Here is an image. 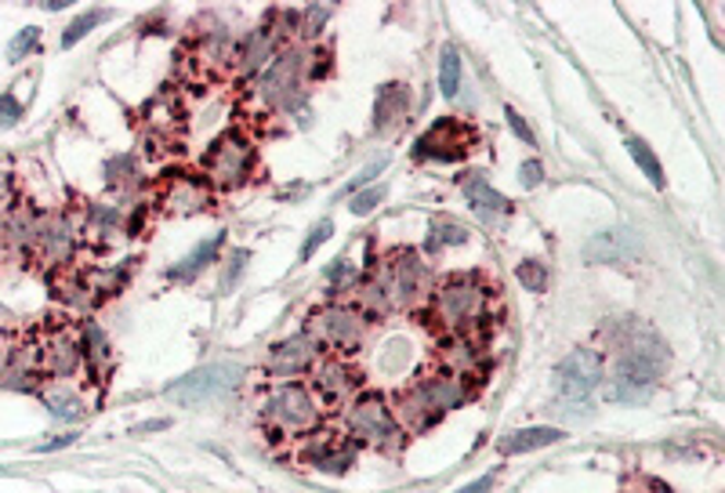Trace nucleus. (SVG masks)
Wrapping results in <instances>:
<instances>
[{
  "label": "nucleus",
  "instance_id": "obj_1",
  "mask_svg": "<svg viewBox=\"0 0 725 493\" xmlns=\"http://www.w3.org/2000/svg\"><path fill=\"white\" fill-rule=\"evenodd\" d=\"M258 164L255 142L247 139L244 131H225L211 142V149L200 160V175L211 189H239L244 181H250Z\"/></svg>",
  "mask_w": 725,
  "mask_h": 493
},
{
  "label": "nucleus",
  "instance_id": "obj_2",
  "mask_svg": "<svg viewBox=\"0 0 725 493\" xmlns=\"http://www.w3.org/2000/svg\"><path fill=\"white\" fill-rule=\"evenodd\" d=\"M308 62H313V55H305L297 48H283L255 77V84H250V102H255L258 109H291L297 91H302V84H305Z\"/></svg>",
  "mask_w": 725,
  "mask_h": 493
},
{
  "label": "nucleus",
  "instance_id": "obj_3",
  "mask_svg": "<svg viewBox=\"0 0 725 493\" xmlns=\"http://www.w3.org/2000/svg\"><path fill=\"white\" fill-rule=\"evenodd\" d=\"M613 345H617V366L613 371L628 374V377H639V382L657 388V382L667 371V363H671V355H667V345L657 334H653L650 327L628 324L620 334H613Z\"/></svg>",
  "mask_w": 725,
  "mask_h": 493
},
{
  "label": "nucleus",
  "instance_id": "obj_4",
  "mask_svg": "<svg viewBox=\"0 0 725 493\" xmlns=\"http://www.w3.org/2000/svg\"><path fill=\"white\" fill-rule=\"evenodd\" d=\"M344 432H349L352 443L374 446V450H396L402 439V429L393 414V407L374 392H363L352 399L349 410H344Z\"/></svg>",
  "mask_w": 725,
  "mask_h": 493
},
{
  "label": "nucleus",
  "instance_id": "obj_5",
  "mask_svg": "<svg viewBox=\"0 0 725 493\" xmlns=\"http://www.w3.org/2000/svg\"><path fill=\"white\" fill-rule=\"evenodd\" d=\"M261 418L276 435H305L319 424V399L305 385H280L265 399Z\"/></svg>",
  "mask_w": 725,
  "mask_h": 493
},
{
  "label": "nucleus",
  "instance_id": "obj_6",
  "mask_svg": "<svg viewBox=\"0 0 725 493\" xmlns=\"http://www.w3.org/2000/svg\"><path fill=\"white\" fill-rule=\"evenodd\" d=\"M305 334L316 341L319 352L341 355V360H344V355L363 345V338H366V319L355 313V308H349V305L330 302V305L316 308V313L308 316V330H305Z\"/></svg>",
  "mask_w": 725,
  "mask_h": 493
},
{
  "label": "nucleus",
  "instance_id": "obj_7",
  "mask_svg": "<svg viewBox=\"0 0 725 493\" xmlns=\"http://www.w3.org/2000/svg\"><path fill=\"white\" fill-rule=\"evenodd\" d=\"M374 280L382 283V291H385V297H388V305L393 308H413V305H421V302H429V291H432V283H429V266L413 255V250H393L388 255V261H385V269L382 272H374Z\"/></svg>",
  "mask_w": 725,
  "mask_h": 493
},
{
  "label": "nucleus",
  "instance_id": "obj_8",
  "mask_svg": "<svg viewBox=\"0 0 725 493\" xmlns=\"http://www.w3.org/2000/svg\"><path fill=\"white\" fill-rule=\"evenodd\" d=\"M239 377H244V371H239L236 363L200 366V371L178 377V382L167 388V399H171L175 407H186V410L222 403L225 396H233V388L239 385Z\"/></svg>",
  "mask_w": 725,
  "mask_h": 493
},
{
  "label": "nucleus",
  "instance_id": "obj_9",
  "mask_svg": "<svg viewBox=\"0 0 725 493\" xmlns=\"http://www.w3.org/2000/svg\"><path fill=\"white\" fill-rule=\"evenodd\" d=\"M432 313L443 327L465 330L487 316V286L476 277H454L432 294Z\"/></svg>",
  "mask_w": 725,
  "mask_h": 493
},
{
  "label": "nucleus",
  "instance_id": "obj_10",
  "mask_svg": "<svg viewBox=\"0 0 725 493\" xmlns=\"http://www.w3.org/2000/svg\"><path fill=\"white\" fill-rule=\"evenodd\" d=\"M603 377H606L603 355L595 349H573L566 360L556 366V374H551V388H556L559 399L581 403V399H588L595 388L603 385Z\"/></svg>",
  "mask_w": 725,
  "mask_h": 493
},
{
  "label": "nucleus",
  "instance_id": "obj_11",
  "mask_svg": "<svg viewBox=\"0 0 725 493\" xmlns=\"http://www.w3.org/2000/svg\"><path fill=\"white\" fill-rule=\"evenodd\" d=\"M33 349H37V374H48L55 382H66L84 363V345L69 327H51L40 341H33Z\"/></svg>",
  "mask_w": 725,
  "mask_h": 493
},
{
  "label": "nucleus",
  "instance_id": "obj_12",
  "mask_svg": "<svg viewBox=\"0 0 725 493\" xmlns=\"http://www.w3.org/2000/svg\"><path fill=\"white\" fill-rule=\"evenodd\" d=\"M471 145V128H465L461 120H440L432 124L429 131L413 142V160H440V164H454V160H465Z\"/></svg>",
  "mask_w": 725,
  "mask_h": 493
},
{
  "label": "nucleus",
  "instance_id": "obj_13",
  "mask_svg": "<svg viewBox=\"0 0 725 493\" xmlns=\"http://www.w3.org/2000/svg\"><path fill=\"white\" fill-rule=\"evenodd\" d=\"M313 392L319 403L327 407H338L344 403L349 396L360 392V374L352 371L349 360H341V355H319L313 371Z\"/></svg>",
  "mask_w": 725,
  "mask_h": 493
},
{
  "label": "nucleus",
  "instance_id": "obj_14",
  "mask_svg": "<svg viewBox=\"0 0 725 493\" xmlns=\"http://www.w3.org/2000/svg\"><path fill=\"white\" fill-rule=\"evenodd\" d=\"M319 345L308 334H294L280 341V345H272L269 360H265V371L272 377H297V374H308L319 360Z\"/></svg>",
  "mask_w": 725,
  "mask_h": 493
},
{
  "label": "nucleus",
  "instance_id": "obj_15",
  "mask_svg": "<svg viewBox=\"0 0 725 493\" xmlns=\"http://www.w3.org/2000/svg\"><path fill=\"white\" fill-rule=\"evenodd\" d=\"M77 250V233L73 225H69L66 214H51V218H40V233H37V244H33V255H37L44 266H66L69 258H73Z\"/></svg>",
  "mask_w": 725,
  "mask_h": 493
},
{
  "label": "nucleus",
  "instance_id": "obj_16",
  "mask_svg": "<svg viewBox=\"0 0 725 493\" xmlns=\"http://www.w3.org/2000/svg\"><path fill=\"white\" fill-rule=\"evenodd\" d=\"M639 258V239L631 228H609L584 244V261L588 266H624Z\"/></svg>",
  "mask_w": 725,
  "mask_h": 493
},
{
  "label": "nucleus",
  "instance_id": "obj_17",
  "mask_svg": "<svg viewBox=\"0 0 725 493\" xmlns=\"http://www.w3.org/2000/svg\"><path fill=\"white\" fill-rule=\"evenodd\" d=\"M305 461L313 465L316 472L341 476V472H349V468H352L355 450L341 439V435H308V443H305Z\"/></svg>",
  "mask_w": 725,
  "mask_h": 493
},
{
  "label": "nucleus",
  "instance_id": "obj_18",
  "mask_svg": "<svg viewBox=\"0 0 725 493\" xmlns=\"http://www.w3.org/2000/svg\"><path fill=\"white\" fill-rule=\"evenodd\" d=\"M167 211H178V214H197V211H207V203H211V186H207L203 178H192V175H175L167 178L164 186V197H160Z\"/></svg>",
  "mask_w": 725,
  "mask_h": 493
},
{
  "label": "nucleus",
  "instance_id": "obj_19",
  "mask_svg": "<svg viewBox=\"0 0 725 493\" xmlns=\"http://www.w3.org/2000/svg\"><path fill=\"white\" fill-rule=\"evenodd\" d=\"M461 192H465V200L471 203V211H476V214L482 218V222H501V218H508V214H512V203L504 200L501 192L493 189L482 175H468V178H461Z\"/></svg>",
  "mask_w": 725,
  "mask_h": 493
},
{
  "label": "nucleus",
  "instance_id": "obj_20",
  "mask_svg": "<svg viewBox=\"0 0 725 493\" xmlns=\"http://www.w3.org/2000/svg\"><path fill=\"white\" fill-rule=\"evenodd\" d=\"M410 113V87L407 84H385L377 91V102H374V131L377 134H388L396 131L402 120H407Z\"/></svg>",
  "mask_w": 725,
  "mask_h": 493
},
{
  "label": "nucleus",
  "instance_id": "obj_21",
  "mask_svg": "<svg viewBox=\"0 0 725 493\" xmlns=\"http://www.w3.org/2000/svg\"><path fill=\"white\" fill-rule=\"evenodd\" d=\"M280 37L283 33L272 26L250 33V37L239 44V55H236L239 73H261V62H272L276 55H280Z\"/></svg>",
  "mask_w": 725,
  "mask_h": 493
},
{
  "label": "nucleus",
  "instance_id": "obj_22",
  "mask_svg": "<svg viewBox=\"0 0 725 493\" xmlns=\"http://www.w3.org/2000/svg\"><path fill=\"white\" fill-rule=\"evenodd\" d=\"M562 439V429H548V424H534V429H519V432H508L504 439L498 443L501 454H529V450H545V446H556Z\"/></svg>",
  "mask_w": 725,
  "mask_h": 493
},
{
  "label": "nucleus",
  "instance_id": "obj_23",
  "mask_svg": "<svg viewBox=\"0 0 725 493\" xmlns=\"http://www.w3.org/2000/svg\"><path fill=\"white\" fill-rule=\"evenodd\" d=\"M218 247H222V233L218 236H211L207 244H197L192 247V255H186L178 261L175 269H171V280H178V283H189L192 277H197L200 269H207L214 261V255H218Z\"/></svg>",
  "mask_w": 725,
  "mask_h": 493
},
{
  "label": "nucleus",
  "instance_id": "obj_24",
  "mask_svg": "<svg viewBox=\"0 0 725 493\" xmlns=\"http://www.w3.org/2000/svg\"><path fill=\"white\" fill-rule=\"evenodd\" d=\"M468 244V228L454 218H435L429 228V255H440L446 247H465Z\"/></svg>",
  "mask_w": 725,
  "mask_h": 493
},
{
  "label": "nucleus",
  "instance_id": "obj_25",
  "mask_svg": "<svg viewBox=\"0 0 725 493\" xmlns=\"http://www.w3.org/2000/svg\"><path fill=\"white\" fill-rule=\"evenodd\" d=\"M40 396H44V403H48L51 414H59V418H77L80 410H84V407H80V396H77L66 382L44 385V388H40Z\"/></svg>",
  "mask_w": 725,
  "mask_h": 493
},
{
  "label": "nucleus",
  "instance_id": "obj_26",
  "mask_svg": "<svg viewBox=\"0 0 725 493\" xmlns=\"http://www.w3.org/2000/svg\"><path fill=\"white\" fill-rule=\"evenodd\" d=\"M84 360L87 371L98 377V366H109V341L95 324H84Z\"/></svg>",
  "mask_w": 725,
  "mask_h": 493
},
{
  "label": "nucleus",
  "instance_id": "obj_27",
  "mask_svg": "<svg viewBox=\"0 0 725 493\" xmlns=\"http://www.w3.org/2000/svg\"><path fill=\"white\" fill-rule=\"evenodd\" d=\"M628 149H631V160H635V164L642 167V175H646L657 189H664V167H660L657 153H653V149L642 139H628Z\"/></svg>",
  "mask_w": 725,
  "mask_h": 493
},
{
  "label": "nucleus",
  "instance_id": "obj_28",
  "mask_svg": "<svg viewBox=\"0 0 725 493\" xmlns=\"http://www.w3.org/2000/svg\"><path fill=\"white\" fill-rule=\"evenodd\" d=\"M138 178H142V175H138V156H131V153L113 156L109 164H106V181H109L113 189H128V186H135Z\"/></svg>",
  "mask_w": 725,
  "mask_h": 493
},
{
  "label": "nucleus",
  "instance_id": "obj_29",
  "mask_svg": "<svg viewBox=\"0 0 725 493\" xmlns=\"http://www.w3.org/2000/svg\"><path fill=\"white\" fill-rule=\"evenodd\" d=\"M440 91L446 98H457V91H461V55L454 48L443 51V62H440Z\"/></svg>",
  "mask_w": 725,
  "mask_h": 493
},
{
  "label": "nucleus",
  "instance_id": "obj_30",
  "mask_svg": "<svg viewBox=\"0 0 725 493\" xmlns=\"http://www.w3.org/2000/svg\"><path fill=\"white\" fill-rule=\"evenodd\" d=\"M515 280H519L523 286L529 294H545L548 291V266L545 261H519V266H515Z\"/></svg>",
  "mask_w": 725,
  "mask_h": 493
},
{
  "label": "nucleus",
  "instance_id": "obj_31",
  "mask_svg": "<svg viewBox=\"0 0 725 493\" xmlns=\"http://www.w3.org/2000/svg\"><path fill=\"white\" fill-rule=\"evenodd\" d=\"M355 261L352 258H334L330 266H327V283H330V294H341V291H349V286L355 283Z\"/></svg>",
  "mask_w": 725,
  "mask_h": 493
},
{
  "label": "nucleus",
  "instance_id": "obj_32",
  "mask_svg": "<svg viewBox=\"0 0 725 493\" xmlns=\"http://www.w3.org/2000/svg\"><path fill=\"white\" fill-rule=\"evenodd\" d=\"M109 19V11H84V15H77L73 22H69V30H66V37H62V48H73L77 40H84L91 30L98 26V22H106Z\"/></svg>",
  "mask_w": 725,
  "mask_h": 493
},
{
  "label": "nucleus",
  "instance_id": "obj_33",
  "mask_svg": "<svg viewBox=\"0 0 725 493\" xmlns=\"http://www.w3.org/2000/svg\"><path fill=\"white\" fill-rule=\"evenodd\" d=\"M37 44H40V30H37V26L22 30L19 37L8 44V59H11V62H22L33 48H37Z\"/></svg>",
  "mask_w": 725,
  "mask_h": 493
},
{
  "label": "nucleus",
  "instance_id": "obj_34",
  "mask_svg": "<svg viewBox=\"0 0 725 493\" xmlns=\"http://www.w3.org/2000/svg\"><path fill=\"white\" fill-rule=\"evenodd\" d=\"M330 15V8H305L302 11V26H297V33H302L305 40H313L319 30H324V22Z\"/></svg>",
  "mask_w": 725,
  "mask_h": 493
},
{
  "label": "nucleus",
  "instance_id": "obj_35",
  "mask_svg": "<svg viewBox=\"0 0 725 493\" xmlns=\"http://www.w3.org/2000/svg\"><path fill=\"white\" fill-rule=\"evenodd\" d=\"M330 233H334V222H330V218H324V222H316V225H313V233H308V239H305V247H302V261L313 258V255H316V247H319V244H327V239H330Z\"/></svg>",
  "mask_w": 725,
  "mask_h": 493
},
{
  "label": "nucleus",
  "instance_id": "obj_36",
  "mask_svg": "<svg viewBox=\"0 0 725 493\" xmlns=\"http://www.w3.org/2000/svg\"><path fill=\"white\" fill-rule=\"evenodd\" d=\"M385 192H388L385 186H374V189L360 192V197L352 200V214H355V218H366V214H371V211L377 208V203L385 200Z\"/></svg>",
  "mask_w": 725,
  "mask_h": 493
},
{
  "label": "nucleus",
  "instance_id": "obj_37",
  "mask_svg": "<svg viewBox=\"0 0 725 493\" xmlns=\"http://www.w3.org/2000/svg\"><path fill=\"white\" fill-rule=\"evenodd\" d=\"M22 120V102L11 95V91H4L0 95V128H11V124Z\"/></svg>",
  "mask_w": 725,
  "mask_h": 493
},
{
  "label": "nucleus",
  "instance_id": "obj_38",
  "mask_svg": "<svg viewBox=\"0 0 725 493\" xmlns=\"http://www.w3.org/2000/svg\"><path fill=\"white\" fill-rule=\"evenodd\" d=\"M385 167H388V156H377V160H374V164H366V167L360 171V178H355V181H352V186H349V189H344V192H355V189H360V186H366V181H374L377 175H382V171H385Z\"/></svg>",
  "mask_w": 725,
  "mask_h": 493
},
{
  "label": "nucleus",
  "instance_id": "obj_39",
  "mask_svg": "<svg viewBox=\"0 0 725 493\" xmlns=\"http://www.w3.org/2000/svg\"><path fill=\"white\" fill-rule=\"evenodd\" d=\"M519 178H523V186H526V189H537V186H540V178H545V167H540L537 160H526V164L519 167Z\"/></svg>",
  "mask_w": 725,
  "mask_h": 493
},
{
  "label": "nucleus",
  "instance_id": "obj_40",
  "mask_svg": "<svg viewBox=\"0 0 725 493\" xmlns=\"http://www.w3.org/2000/svg\"><path fill=\"white\" fill-rule=\"evenodd\" d=\"M504 117H508V124H512V131H515V134H519V139H523L526 145H534V131H529V128H526V120L519 117V113H515V109H504Z\"/></svg>",
  "mask_w": 725,
  "mask_h": 493
},
{
  "label": "nucleus",
  "instance_id": "obj_41",
  "mask_svg": "<svg viewBox=\"0 0 725 493\" xmlns=\"http://www.w3.org/2000/svg\"><path fill=\"white\" fill-rule=\"evenodd\" d=\"M247 258H250V250H236L233 261H229V266H233V269L225 272V286H233V283L239 280V272H244V261H247Z\"/></svg>",
  "mask_w": 725,
  "mask_h": 493
},
{
  "label": "nucleus",
  "instance_id": "obj_42",
  "mask_svg": "<svg viewBox=\"0 0 725 493\" xmlns=\"http://www.w3.org/2000/svg\"><path fill=\"white\" fill-rule=\"evenodd\" d=\"M493 483H498V479H493V476H482V479H476V483H468V486L454 490V493H490Z\"/></svg>",
  "mask_w": 725,
  "mask_h": 493
},
{
  "label": "nucleus",
  "instance_id": "obj_43",
  "mask_svg": "<svg viewBox=\"0 0 725 493\" xmlns=\"http://www.w3.org/2000/svg\"><path fill=\"white\" fill-rule=\"evenodd\" d=\"M0 197H4V178H0Z\"/></svg>",
  "mask_w": 725,
  "mask_h": 493
}]
</instances>
